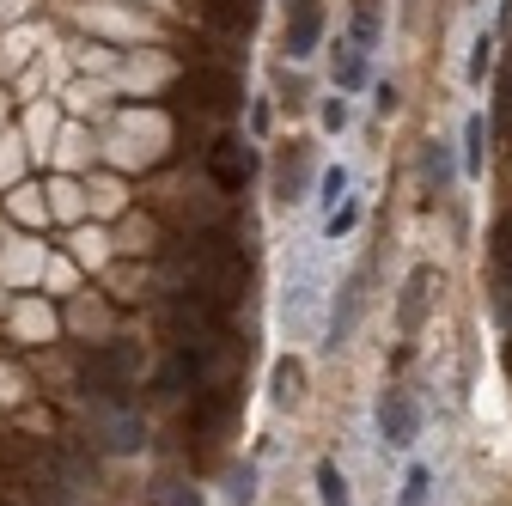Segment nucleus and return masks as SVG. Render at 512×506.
<instances>
[{"mask_svg":"<svg viewBox=\"0 0 512 506\" xmlns=\"http://www.w3.org/2000/svg\"><path fill=\"white\" fill-rule=\"evenodd\" d=\"M183 269H189V287L208 293V299L226 305V311L244 299V281H250V269H244V257H238V244H232L226 232H196V238H189Z\"/></svg>","mask_w":512,"mask_h":506,"instance_id":"obj_1","label":"nucleus"},{"mask_svg":"<svg viewBox=\"0 0 512 506\" xmlns=\"http://www.w3.org/2000/svg\"><path fill=\"white\" fill-rule=\"evenodd\" d=\"M305 183H311V159H305V147H287L281 165H275V196L281 202H305Z\"/></svg>","mask_w":512,"mask_h":506,"instance_id":"obj_11","label":"nucleus"},{"mask_svg":"<svg viewBox=\"0 0 512 506\" xmlns=\"http://www.w3.org/2000/svg\"><path fill=\"white\" fill-rule=\"evenodd\" d=\"M336 86H342V92L366 86V49H360V43H336Z\"/></svg>","mask_w":512,"mask_h":506,"instance_id":"obj_14","label":"nucleus"},{"mask_svg":"<svg viewBox=\"0 0 512 506\" xmlns=\"http://www.w3.org/2000/svg\"><path fill=\"white\" fill-rule=\"evenodd\" d=\"M311 318H317V293H311V287H293V299L281 305V324H287L293 336H305V330H311Z\"/></svg>","mask_w":512,"mask_h":506,"instance_id":"obj_15","label":"nucleus"},{"mask_svg":"<svg viewBox=\"0 0 512 506\" xmlns=\"http://www.w3.org/2000/svg\"><path fill=\"white\" fill-rule=\"evenodd\" d=\"M317 500H324V506H348V476L336 464H317Z\"/></svg>","mask_w":512,"mask_h":506,"instance_id":"obj_21","label":"nucleus"},{"mask_svg":"<svg viewBox=\"0 0 512 506\" xmlns=\"http://www.w3.org/2000/svg\"><path fill=\"white\" fill-rule=\"evenodd\" d=\"M342 189H348V171L330 165V171H324V202H330V214H336V196H342Z\"/></svg>","mask_w":512,"mask_h":506,"instance_id":"obj_25","label":"nucleus"},{"mask_svg":"<svg viewBox=\"0 0 512 506\" xmlns=\"http://www.w3.org/2000/svg\"><path fill=\"white\" fill-rule=\"evenodd\" d=\"M202 13H208V19H214L220 31H244L256 7H250V0H202Z\"/></svg>","mask_w":512,"mask_h":506,"instance_id":"obj_17","label":"nucleus"},{"mask_svg":"<svg viewBox=\"0 0 512 506\" xmlns=\"http://www.w3.org/2000/svg\"><path fill=\"white\" fill-rule=\"evenodd\" d=\"M226 500H232V506H250V500H256V470H250V464H238V470L226 476Z\"/></svg>","mask_w":512,"mask_h":506,"instance_id":"obj_23","label":"nucleus"},{"mask_svg":"<svg viewBox=\"0 0 512 506\" xmlns=\"http://www.w3.org/2000/svg\"><path fill=\"white\" fill-rule=\"evenodd\" d=\"M177 98L189 104V110H202V116H232L238 110V74L232 68H189L183 80H177Z\"/></svg>","mask_w":512,"mask_h":506,"instance_id":"obj_3","label":"nucleus"},{"mask_svg":"<svg viewBox=\"0 0 512 506\" xmlns=\"http://www.w3.org/2000/svg\"><path fill=\"white\" fill-rule=\"evenodd\" d=\"M427 494H433V470H427V464H409V476H403V500H397V506H427Z\"/></svg>","mask_w":512,"mask_h":506,"instance_id":"obj_22","label":"nucleus"},{"mask_svg":"<svg viewBox=\"0 0 512 506\" xmlns=\"http://www.w3.org/2000/svg\"><path fill=\"white\" fill-rule=\"evenodd\" d=\"M452 177H458L452 147H445V141H427V147H421V189L439 202V196H452Z\"/></svg>","mask_w":512,"mask_h":506,"instance_id":"obj_10","label":"nucleus"},{"mask_svg":"<svg viewBox=\"0 0 512 506\" xmlns=\"http://www.w3.org/2000/svg\"><path fill=\"white\" fill-rule=\"evenodd\" d=\"M464 165H470V171H482V165H488V122H482V116H470V122H464Z\"/></svg>","mask_w":512,"mask_h":506,"instance_id":"obj_20","label":"nucleus"},{"mask_svg":"<svg viewBox=\"0 0 512 506\" xmlns=\"http://www.w3.org/2000/svg\"><path fill=\"white\" fill-rule=\"evenodd\" d=\"M232 421H238V397H232L226 385H208V391L196 397V409H189V427H196L202 446H214V439H220Z\"/></svg>","mask_w":512,"mask_h":506,"instance_id":"obj_6","label":"nucleus"},{"mask_svg":"<svg viewBox=\"0 0 512 506\" xmlns=\"http://www.w3.org/2000/svg\"><path fill=\"white\" fill-rule=\"evenodd\" d=\"M269 397L281 403V409H299L305 403V360H275V372H269Z\"/></svg>","mask_w":512,"mask_h":506,"instance_id":"obj_12","label":"nucleus"},{"mask_svg":"<svg viewBox=\"0 0 512 506\" xmlns=\"http://www.w3.org/2000/svg\"><path fill=\"white\" fill-rule=\"evenodd\" d=\"M92 421H98V446H104V452H116V458H122V452H141V439H147L141 409H128V403L116 397V403H98Z\"/></svg>","mask_w":512,"mask_h":506,"instance_id":"obj_4","label":"nucleus"},{"mask_svg":"<svg viewBox=\"0 0 512 506\" xmlns=\"http://www.w3.org/2000/svg\"><path fill=\"white\" fill-rule=\"evenodd\" d=\"M147 506H202V494L189 488V482H177V476H159L153 494H147Z\"/></svg>","mask_w":512,"mask_h":506,"instance_id":"obj_18","label":"nucleus"},{"mask_svg":"<svg viewBox=\"0 0 512 506\" xmlns=\"http://www.w3.org/2000/svg\"><path fill=\"white\" fill-rule=\"evenodd\" d=\"M488 68H494V37H476V55H470V80L482 86V80H488Z\"/></svg>","mask_w":512,"mask_h":506,"instance_id":"obj_24","label":"nucleus"},{"mask_svg":"<svg viewBox=\"0 0 512 506\" xmlns=\"http://www.w3.org/2000/svg\"><path fill=\"white\" fill-rule=\"evenodd\" d=\"M324 129H348V104H342V98L324 104Z\"/></svg>","mask_w":512,"mask_h":506,"instance_id":"obj_27","label":"nucleus"},{"mask_svg":"<svg viewBox=\"0 0 512 506\" xmlns=\"http://www.w3.org/2000/svg\"><path fill=\"white\" fill-rule=\"evenodd\" d=\"M324 37V0H287V55L305 61Z\"/></svg>","mask_w":512,"mask_h":506,"instance_id":"obj_7","label":"nucleus"},{"mask_svg":"<svg viewBox=\"0 0 512 506\" xmlns=\"http://www.w3.org/2000/svg\"><path fill=\"white\" fill-rule=\"evenodd\" d=\"M208 177L226 189V196H238V189L256 177V153H250L238 135H220V141L208 147Z\"/></svg>","mask_w":512,"mask_h":506,"instance_id":"obj_5","label":"nucleus"},{"mask_svg":"<svg viewBox=\"0 0 512 506\" xmlns=\"http://www.w3.org/2000/svg\"><path fill=\"white\" fill-rule=\"evenodd\" d=\"M378 31H384V0H354V43L372 49Z\"/></svg>","mask_w":512,"mask_h":506,"instance_id":"obj_16","label":"nucleus"},{"mask_svg":"<svg viewBox=\"0 0 512 506\" xmlns=\"http://www.w3.org/2000/svg\"><path fill=\"white\" fill-rule=\"evenodd\" d=\"M354 318H360V281H354V287H342V311L330 318V348H342V342H348Z\"/></svg>","mask_w":512,"mask_h":506,"instance_id":"obj_19","label":"nucleus"},{"mask_svg":"<svg viewBox=\"0 0 512 506\" xmlns=\"http://www.w3.org/2000/svg\"><path fill=\"white\" fill-rule=\"evenodd\" d=\"M433 293H439V275H433V269L421 263V269H415V275L403 281V305H397V324H403L409 336L421 330V318H427V305H433Z\"/></svg>","mask_w":512,"mask_h":506,"instance_id":"obj_9","label":"nucleus"},{"mask_svg":"<svg viewBox=\"0 0 512 506\" xmlns=\"http://www.w3.org/2000/svg\"><path fill=\"white\" fill-rule=\"evenodd\" d=\"M378 433H384V446H409V439H415V403H409V391H384L378 397Z\"/></svg>","mask_w":512,"mask_h":506,"instance_id":"obj_8","label":"nucleus"},{"mask_svg":"<svg viewBox=\"0 0 512 506\" xmlns=\"http://www.w3.org/2000/svg\"><path fill=\"white\" fill-rule=\"evenodd\" d=\"M86 397H98V403H116L128 385L141 378V348L135 342H104L92 360H86Z\"/></svg>","mask_w":512,"mask_h":506,"instance_id":"obj_2","label":"nucleus"},{"mask_svg":"<svg viewBox=\"0 0 512 506\" xmlns=\"http://www.w3.org/2000/svg\"><path fill=\"white\" fill-rule=\"evenodd\" d=\"M354 220H360V208H354V202H342V208L330 214V238H342V232H354Z\"/></svg>","mask_w":512,"mask_h":506,"instance_id":"obj_26","label":"nucleus"},{"mask_svg":"<svg viewBox=\"0 0 512 506\" xmlns=\"http://www.w3.org/2000/svg\"><path fill=\"white\" fill-rule=\"evenodd\" d=\"M494 287H500V305H512V214L494 226Z\"/></svg>","mask_w":512,"mask_h":506,"instance_id":"obj_13","label":"nucleus"}]
</instances>
